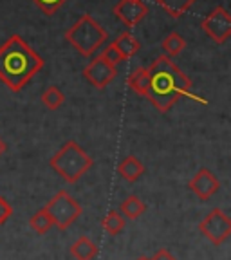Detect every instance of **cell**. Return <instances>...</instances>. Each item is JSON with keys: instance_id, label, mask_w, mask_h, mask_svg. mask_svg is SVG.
Masks as SVG:
<instances>
[{"instance_id": "obj_1", "label": "cell", "mask_w": 231, "mask_h": 260, "mask_svg": "<svg viewBox=\"0 0 231 260\" xmlns=\"http://www.w3.org/2000/svg\"><path fill=\"white\" fill-rule=\"evenodd\" d=\"M146 71H148V94H146V98L159 112H170L172 107L183 96L195 98L199 103H204V100L191 94L190 78L164 54L155 58Z\"/></svg>"}, {"instance_id": "obj_25", "label": "cell", "mask_w": 231, "mask_h": 260, "mask_svg": "<svg viewBox=\"0 0 231 260\" xmlns=\"http://www.w3.org/2000/svg\"><path fill=\"white\" fill-rule=\"evenodd\" d=\"M6 150H8V145H6V143H4V139L0 138V155L6 154Z\"/></svg>"}, {"instance_id": "obj_13", "label": "cell", "mask_w": 231, "mask_h": 260, "mask_svg": "<svg viewBox=\"0 0 231 260\" xmlns=\"http://www.w3.org/2000/svg\"><path fill=\"white\" fill-rule=\"evenodd\" d=\"M114 45H116V49H118L119 54L123 56V60H128V58L136 56V53H138L139 47H141V44H139L138 38L128 31L121 32V35L116 38Z\"/></svg>"}, {"instance_id": "obj_4", "label": "cell", "mask_w": 231, "mask_h": 260, "mask_svg": "<svg viewBox=\"0 0 231 260\" xmlns=\"http://www.w3.org/2000/svg\"><path fill=\"white\" fill-rule=\"evenodd\" d=\"M107 31L90 15H83L73 27L65 31V40L83 56H92L107 42Z\"/></svg>"}, {"instance_id": "obj_10", "label": "cell", "mask_w": 231, "mask_h": 260, "mask_svg": "<svg viewBox=\"0 0 231 260\" xmlns=\"http://www.w3.org/2000/svg\"><path fill=\"white\" fill-rule=\"evenodd\" d=\"M114 15L126 25L134 27L148 15V6L141 0H121L119 4L114 6Z\"/></svg>"}, {"instance_id": "obj_26", "label": "cell", "mask_w": 231, "mask_h": 260, "mask_svg": "<svg viewBox=\"0 0 231 260\" xmlns=\"http://www.w3.org/2000/svg\"><path fill=\"white\" fill-rule=\"evenodd\" d=\"M138 260H148V258H146V256H139Z\"/></svg>"}, {"instance_id": "obj_2", "label": "cell", "mask_w": 231, "mask_h": 260, "mask_svg": "<svg viewBox=\"0 0 231 260\" xmlns=\"http://www.w3.org/2000/svg\"><path fill=\"white\" fill-rule=\"evenodd\" d=\"M42 67L44 58L20 35L9 37L0 47V81L13 92H20Z\"/></svg>"}, {"instance_id": "obj_23", "label": "cell", "mask_w": 231, "mask_h": 260, "mask_svg": "<svg viewBox=\"0 0 231 260\" xmlns=\"http://www.w3.org/2000/svg\"><path fill=\"white\" fill-rule=\"evenodd\" d=\"M13 215V208H11V204L8 203V201L0 195V226L2 224H6L8 222V219Z\"/></svg>"}, {"instance_id": "obj_7", "label": "cell", "mask_w": 231, "mask_h": 260, "mask_svg": "<svg viewBox=\"0 0 231 260\" xmlns=\"http://www.w3.org/2000/svg\"><path fill=\"white\" fill-rule=\"evenodd\" d=\"M201 27L204 29L208 37L217 44H226V40L231 37V16L226 8L219 6L210 15L201 22Z\"/></svg>"}, {"instance_id": "obj_5", "label": "cell", "mask_w": 231, "mask_h": 260, "mask_svg": "<svg viewBox=\"0 0 231 260\" xmlns=\"http://www.w3.org/2000/svg\"><path fill=\"white\" fill-rule=\"evenodd\" d=\"M45 211L49 213L53 226H56L60 232L69 230L74 222L81 217V204L74 199L69 191L60 190L53 195V199L45 204Z\"/></svg>"}, {"instance_id": "obj_17", "label": "cell", "mask_w": 231, "mask_h": 260, "mask_svg": "<svg viewBox=\"0 0 231 260\" xmlns=\"http://www.w3.org/2000/svg\"><path fill=\"white\" fill-rule=\"evenodd\" d=\"M125 217L118 210H110L102 219V228L110 235H119L125 230Z\"/></svg>"}, {"instance_id": "obj_24", "label": "cell", "mask_w": 231, "mask_h": 260, "mask_svg": "<svg viewBox=\"0 0 231 260\" xmlns=\"http://www.w3.org/2000/svg\"><path fill=\"white\" fill-rule=\"evenodd\" d=\"M148 260H177L174 255H172L170 251H168L167 248H162V249H157V251L154 253V256Z\"/></svg>"}, {"instance_id": "obj_11", "label": "cell", "mask_w": 231, "mask_h": 260, "mask_svg": "<svg viewBox=\"0 0 231 260\" xmlns=\"http://www.w3.org/2000/svg\"><path fill=\"white\" fill-rule=\"evenodd\" d=\"M118 174L125 179L126 183H136L145 174V165L136 155H128L118 165Z\"/></svg>"}, {"instance_id": "obj_16", "label": "cell", "mask_w": 231, "mask_h": 260, "mask_svg": "<svg viewBox=\"0 0 231 260\" xmlns=\"http://www.w3.org/2000/svg\"><path fill=\"white\" fill-rule=\"evenodd\" d=\"M154 2L157 6H161L170 16L179 18V16H183L197 0H154Z\"/></svg>"}, {"instance_id": "obj_18", "label": "cell", "mask_w": 231, "mask_h": 260, "mask_svg": "<svg viewBox=\"0 0 231 260\" xmlns=\"http://www.w3.org/2000/svg\"><path fill=\"white\" fill-rule=\"evenodd\" d=\"M162 51H164V56L168 58H174V56H179V54L183 53V49L186 47V40H184L179 32H170L164 40H162Z\"/></svg>"}, {"instance_id": "obj_14", "label": "cell", "mask_w": 231, "mask_h": 260, "mask_svg": "<svg viewBox=\"0 0 231 260\" xmlns=\"http://www.w3.org/2000/svg\"><path fill=\"white\" fill-rule=\"evenodd\" d=\"M145 211H146V204L143 203L141 197H138V195H128L121 203V206H119V213H121L125 219H130V220L139 219Z\"/></svg>"}, {"instance_id": "obj_8", "label": "cell", "mask_w": 231, "mask_h": 260, "mask_svg": "<svg viewBox=\"0 0 231 260\" xmlns=\"http://www.w3.org/2000/svg\"><path fill=\"white\" fill-rule=\"evenodd\" d=\"M116 74H118V69L114 65H110L109 61L103 60L102 56L94 58L83 69V78L92 87H96V89H105L110 81L116 78Z\"/></svg>"}, {"instance_id": "obj_19", "label": "cell", "mask_w": 231, "mask_h": 260, "mask_svg": "<svg viewBox=\"0 0 231 260\" xmlns=\"http://www.w3.org/2000/svg\"><path fill=\"white\" fill-rule=\"evenodd\" d=\"M29 226H31L32 232H37L38 235H45V233L53 228V220H51L49 213L45 211V208H40V210L29 219Z\"/></svg>"}, {"instance_id": "obj_22", "label": "cell", "mask_w": 231, "mask_h": 260, "mask_svg": "<svg viewBox=\"0 0 231 260\" xmlns=\"http://www.w3.org/2000/svg\"><path fill=\"white\" fill-rule=\"evenodd\" d=\"M32 2H35L45 15H53V13L58 11L67 0H32Z\"/></svg>"}, {"instance_id": "obj_21", "label": "cell", "mask_w": 231, "mask_h": 260, "mask_svg": "<svg viewBox=\"0 0 231 260\" xmlns=\"http://www.w3.org/2000/svg\"><path fill=\"white\" fill-rule=\"evenodd\" d=\"M100 56L103 58L105 61H109L110 65H114V67H118V63H121V61H125L123 60V56L119 54V51L116 49V45L114 44H110V45H107L105 47V51H103Z\"/></svg>"}, {"instance_id": "obj_9", "label": "cell", "mask_w": 231, "mask_h": 260, "mask_svg": "<svg viewBox=\"0 0 231 260\" xmlns=\"http://www.w3.org/2000/svg\"><path fill=\"white\" fill-rule=\"evenodd\" d=\"M188 188L193 191V195L201 201H210L219 191L220 183L215 174L208 168H201L193 177L188 181Z\"/></svg>"}, {"instance_id": "obj_3", "label": "cell", "mask_w": 231, "mask_h": 260, "mask_svg": "<svg viewBox=\"0 0 231 260\" xmlns=\"http://www.w3.org/2000/svg\"><path fill=\"white\" fill-rule=\"evenodd\" d=\"M94 159L87 154L76 141H67L60 150L49 159V167L53 168L65 183H78L92 168Z\"/></svg>"}, {"instance_id": "obj_20", "label": "cell", "mask_w": 231, "mask_h": 260, "mask_svg": "<svg viewBox=\"0 0 231 260\" xmlns=\"http://www.w3.org/2000/svg\"><path fill=\"white\" fill-rule=\"evenodd\" d=\"M42 103H44L49 110H58L65 103V96L58 87L51 85L42 92Z\"/></svg>"}, {"instance_id": "obj_15", "label": "cell", "mask_w": 231, "mask_h": 260, "mask_svg": "<svg viewBox=\"0 0 231 260\" xmlns=\"http://www.w3.org/2000/svg\"><path fill=\"white\" fill-rule=\"evenodd\" d=\"M126 85L136 94L146 98V94H148V71L145 67H138L136 71H132L126 76Z\"/></svg>"}, {"instance_id": "obj_12", "label": "cell", "mask_w": 231, "mask_h": 260, "mask_svg": "<svg viewBox=\"0 0 231 260\" xmlns=\"http://www.w3.org/2000/svg\"><path fill=\"white\" fill-rule=\"evenodd\" d=\"M69 253L76 260H94L97 256V246L89 237H80L69 248Z\"/></svg>"}, {"instance_id": "obj_6", "label": "cell", "mask_w": 231, "mask_h": 260, "mask_svg": "<svg viewBox=\"0 0 231 260\" xmlns=\"http://www.w3.org/2000/svg\"><path fill=\"white\" fill-rule=\"evenodd\" d=\"M199 232L210 240L213 246H222L231 237V219L220 208L213 210L199 222Z\"/></svg>"}]
</instances>
